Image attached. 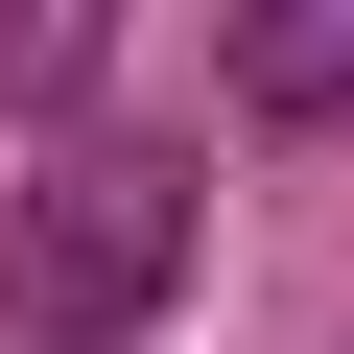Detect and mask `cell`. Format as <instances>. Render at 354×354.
Returning a JSON list of instances; mask_svg holds the SVG:
<instances>
[{
  "label": "cell",
  "instance_id": "cell-1",
  "mask_svg": "<svg viewBox=\"0 0 354 354\" xmlns=\"http://www.w3.org/2000/svg\"><path fill=\"white\" fill-rule=\"evenodd\" d=\"M213 260V165L142 118H48V165L0 189V354H165Z\"/></svg>",
  "mask_w": 354,
  "mask_h": 354
},
{
  "label": "cell",
  "instance_id": "cell-3",
  "mask_svg": "<svg viewBox=\"0 0 354 354\" xmlns=\"http://www.w3.org/2000/svg\"><path fill=\"white\" fill-rule=\"evenodd\" d=\"M118 71V0H0V118H95Z\"/></svg>",
  "mask_w": 354,
  "mask_h": 354
},
{
  "label": "cell",
  "instance_id": "cell-2",
  "mask_svg": "<svg viewBox=\"0 0 354 354\" xmlns=\"http://www.w3.org/2000/svg\"><path fill=\"white\" fill-rule=\"evenodd\" d=\"M236 118H283V142L354 118V0H236Z\"/></svg>",
  "mask_w": 354,
  "mask_h": 354
}]
</instances>
